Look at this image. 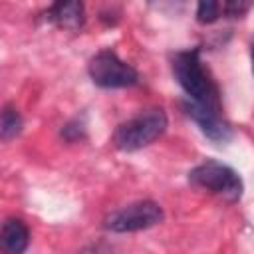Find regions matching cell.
Here are the masks:
<instances>
[{
    "instance_id": "cell-5",
    "label": "cell",
    "mask_w": 254,
    "mask_h": 254,
    "mask_svg": "<svg viewBox=\"0 0 254 254\" xmlns=\"http://www.w3.org/2000/svg\"><path fill=\"white\" fill-rule=\"evenodd\" d=\"M165 212L163 206L155 200H137L131 204H125L113 212H109L103 218V228L115 234L125 232H139L147 230L151 226H157L163 222Z\"/></svg>"
},
{
    "instance_id": "cell-6",
    "label": "cell",
    "mask_w": 254,
    "mask_h": 254,
    "mask_svg": "<svg viewBox=\"0 0 254 254\" xmlns=\"http://www.w3.org/2000/svg\"><path fill=\"white\" fill-rule=\"evenodd\" d=\"M185 113L196 123V127L200 129V133L210 139L212 143H228L232 139V125L228 123V119L224 117V111H202V109H194L190 105H185Z\"/></svg>"
},
{
    "instance_id": "cell-10",
    "label": "cell",
    "mask_w": 254,
    "mask_h": 254,
    "mask_svg": "<svg viewBox=\"0 0 254 254\" xmlns=\"http://www.w3.org/2000/svg\"><path fill=\"white\" fill-rule=\"evenodd\" d=\"M220 14H222V4L220 2L204 0V2H198V6H196V20L200 24H212L220 18Z\"/></svg>"
},
{
    "instance_id": "cell-4",
    "label": "cell",
    "mask_w": 254,
    "mask_h": 254,
    "mask_svg": "<svg viewBox=\"0 0 254 254\" xmlns=\"http://www.w3.org/2000/svg\"><path fill=\"white\" fill-rule=\"evenodd\" d=\"M91 81L101 89H121L139 83V71L113 50H99L87 64Z\"/></svg>"
},
{
    "instance_id": "cell-1",
    "label": "cell",
    "mask_w": 254,
    "mask_h": 254,
    "mask_svg": "<svg viewBox=\"0 0 254 254\" xmlns=\"http://www.w3.org/2000/svg\"><path fill=\"white\" fill-rule=\"evenodd\" d=\"M171 67L177 83L187 95L185 105L202 111H222L218 85L212 79L208 67L202 64L198 48L177 52L173 56Z\"/></svg>"
},
{
    "instance_id": "cell-13",
    "label": "cell",
    "mask_w": 254,
    "mask_h": 254,
    "mask_svg": "<svg viewBox=\"0 0 254 254\" xmlns=\"http://www.w3.org/2000/svg\"><path fill=\"white\" fill-rule=\"evenodd\" d=\"M77 254H111V248L103 242H95V244H89V246L81 248Z\"/></svg>"
},
{
    "instance_id": "cell-3",
    "label": "cell",
    "mask_w": 254,
    "mask_h": 254,
    "mask_svg": "<svg viewBox=\"0 0 254 254\" xmlns=\"http://www.w3.org/2000/svg\"><path fill=\"white\" fill-rule=\"evenodd\" d=\"M189 183L208 190L210 194L222 198L224 202H238L244 190V183L240 175L232 167L214 159L202 161L200 165L192 167L189 171Z\"/></svg>"
},
{
    "instance_id": "cell-12",
    "label": "cell",
    "mask_w": 254,
    "mask_h": 254,
    "mask_svg": "<svg viewBox=\"0 0 254 254\" xmlns=\"http://www.w3.org/2000/svg\"><path fill=\"white\" fill-rule=\"evenodd\" d=\"M248 10H250V4L248 2H228V4H222V14L230 16V18L244 16Z\"/></svg>"
},
{
    "instance_id": "cell-11",
    "label": "cell",
    "mask_w": 254,
    "mask_h": 254,
    "mask_svg": "<svg viewBox=\"0 0 254 254\" xmlns=\"http://www.w3.org/2000/svg\"><path fill=\"white\" fill-rule=\"evenodd\" d=\"M62 137H64L65 141H69V143H75V141L83 139V137H85V123L79 121V117L67 121V123L62 127Z\"/></svg>"
},
{
    "instance_id": "cell-8",
    "label": "cell",
    "mask_w": 254,
    "mask_h": 254,
    "mask_svg": "<svg viewBox=\"0 0 254 254\" xmlns=\"http://www.w3.org/2000/svg\"><path fill=\"white\" fill-rule=\"evenodd\" d=\"M30 246V228L20 218H6L0 224V254H24Z\"/></svg>"
},
{
    "instance_id": "cell-2",
    "label": "cell",
    "mask_w": 254,
    "mask_h": 254,
    "mask_svg": "<svg viewBox=\"0 0 254 254\" xmlns=\"http://www.w3.org/2000/svg\"><path fill=\"white\" fill-rule=\"evenodd\" d=\"M169 119L163 107H149L139 111L135 117L123 121L115 133L113 143L121 151H139L151 143H155L165 131H167Z\"/></svg>"
},
{
    "instance_id": "cell-9",
    "label": "cell",
    "mask_w": 254,
    "mask_h": 254,
    "mask_svg": "<svg viewBox=\"0 0 254 254\" xmlns=\"http://www.w3.org/2000/svg\"><path fill=\"white\" fill-rule=\"evenodd\" d=\"M22 115L14 105H4L0 109V141H12L22 131Z\"/></svg>"
},
{
    "instance_id": "cell-7",
    "label": "cell",
    "mask_w": 254,
    "mask_h": 254,
    "mask_svg": "<svg viewBox=\"0 0 254 254\" xmlns=\"http://www.w3.org/2000/svg\"><path fill=\"white\" fill-rule=\"evenodd\" d=\"M46 20L62 30L77 32L85 24V8L77 0L56 2L46 10Z\"/></svg>"
}]
</instances>
